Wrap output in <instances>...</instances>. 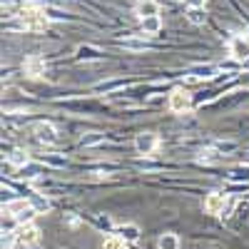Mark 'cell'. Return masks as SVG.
<instances>
[{
	"mask_svg": "<svg viewBox=\"0 0 249 249\" xmlns=\"http://www.w3.org/2000/svg\"><path fill=\"white\" fill-rule=\"evenodd\" d=\"M18 18H20V28L28 30V33H43V30H48V23H50L45 8L33 5V3H28L25 8H20Z\"/></svg>",
	"mask_w": 249,
	"mask_h": 249,
	"instance_id": "obj_1",
	"label": "cell"
},
{
	"mask_svg": "<svg viewBox=\"0 0 249 249\" xmlns=\"http://www.w3.org/2000/svg\"><path fill=\"white\" fill-rule=\"evenodd\" d=\"M170 110L177 112V115L190 112V110H192V97H190V92L182 90V88H175V90L170 92Z\"/></svg>",
	"mask_w": 249,
	"mask_h": 249,
	"instance_id": "obj_2",
	"label": "cell"
},
{
	"mask_svg": "<svg viewBox=\"0 0 249 249\" xmlns=\"http://www.w3.org/2000/svg\"><path fill=\"white\" fill-rule=\"evenodd\" d=\"M157 144H160V137L155 132H140L135 137V150L144 157H152L155 150H157Z\"/></svg>",
	"mask_w": 249,
	"mask_h": 249,
	"instance_id": "obj_3",
	"label": "cell"
},
{
	"mask_svg": "<svg viewBox=\"0 0 249 249\" xmlns=\"http://www.w3.org/2000/svg\"><path fill=\"white\" fill-rule=\"evenodd\" d=\"M230 55L239 62L249 60V35H234L230 40Z\"/></svg>",
	"mask_w": 249,
	"mask_h": 249,
	"instance_id": "obj_4",
	"label": "cell"
},
{
	"mask_svg": "<svg viewBox=\"0 0 249 249\" xmlns=\"http://www.w3.org/2000/svg\"><path fill=\"white\" fill-rule=\"evenodd\" d=\"M13 234H15L18 244H25V247H33V244L40 239V230H37L35 224H30V222H28V224H20Z\"/></svg>",
	"mask_w": 249,
	"mask_h": 249,
	"instance_id": "obj_5",
	"label": "cell"
},
{
	"mask_svg": "<svg viewBox=\"0 0 249 249\" xmlns=\"http://www.w3.org/2000/svg\"><path fill=\"white\" fill-rule=\"evenodd\" d=\"M33 132H35V137H37L40 142H48V144L57 142V130H55L53 122H35Z\"/></svg>",
	"mask_w": 249,
	"mask_h": 249,
	"instance_id": "obj_6",
	"label": "cell"
},
{
	"mask_svg": "<svg viewBox=\"0 0 249 249\" xmlns=\"http://www.w3.org/2000/svg\"><path fill=\"white\" fill-rule=\"evenodd\" d=\"M224 207H227V197L224 195H219V192L207 195V199H204V212L207 214H222Z\"/></svg>",
	"mask_w": 249,
	"mask_h": 249,
	"instance_id": "obj_7",
	"label": "cell"
},
{
	"mask_svg": "<svg viewBox=\"0 0 249 249\" xmlns=\"http://www.w3.org/2000/svg\"><path fill=\"white\" fill-rule=\"evenodd\" d=\"M23 70H25V75H30V77L43 75V72H45V60L37 57V55H30V57H25V62H23Z\"/></svg>",
	"mask_w": 249,
	"mask_h": 249,
	"instance_id": "obj_8",
	"label": "cell"
},
{
	"mask_svg": "<svg viewBox=\"0 0 249 249\" xmlns=\"http://www.w3.org/2000/svg\"><path fill=\"white\" fill-rule=\"evenodd\" d=\"M135 13L144 20V18H152L160 13V5H157V0H137V5H135Z\"/></svg>",
	"mask_w": 249,
	"mask_h": 249,
	"instance_id": "obj_9",
	"label": "cell"
},
{
	"mask_svg": "<svg viewBox=\"0 0 249 249\" xmlns=\"http://www.w3.org/2000/svg\"><path fill=\"white\" fill-rule=\"evenodd\" d=\"M217 70L219 68H214V65H195L192 70H190V80H210V77H214L217 75Z\"/></svg>",
	"mask_w": 249,
	"mask_h": 249,
	"instance_id": "obj_10",
	"label": "cell"
},
{
	"mask_svg": "<svg viewBox=\"0 0 249 249\" xmlns=\"http://www.w3.org/2000/svg\"><path fill=\"white\" fill-rule=\"evenodd\" d=\"M28 210H33V204H30L28 199H13V202L5 204V212L13 214V217H20V214L28 212Z\"/></svg>",
	"mask_w": 249,
	"mask_h": 249,
	"instance_id": "obj_11",
	"label": "cell"
},
{
	"mask_svg": "<svg viewBox=\"0 0 249 249\" xmlns=\"http://www.w3.org/2000/svg\"><path fill=\"white\" fill-rule=\"evenodd\" d=\"M160 30H162V18L160 15H152V18L142 20V33L144 35H157Z\"/></svg>",
	"mask_w": 249,
	"mask_h": 249,
	"instance_id": "obj_12",
	"label": "cell"
},
{
	"mask_svg": "<svg viewBox=\"0 0 249 249\" xmlns=\"http://www.w3.org/2000/svg\"><path fill=\"white\" fill-rule=\"evenodd\" d=\"M122 48L130 50V53H144L150 45H147V40H142V37H124L122 40Z\"/></svg>",
	"mask_w": 249,
	"mask_h": 249,
	"instance_id": "obj_13",
	"label": "cell"
},
{
	"mask_svg": "<svg viewBox=\"0 0 249 249\" xmlns=\"http://www.w3.org/2000/svg\"><path fill=\"white\" fill-rule=\"evenodd\" d=\"M117 237H122L124 242H135V239L140 237V227H135V224H122V227H117Z\"/></svg>",
	"mask_w": 249,
	"mask_h": 249,
	"instance_id": "obj_14",
	"label": "cell"
},
{
	"mask_svg": "<svg viewBox=\"0 0 249 249\" xmlns=\"http://www.w3.org/2000/svg\"><path fill=\"white\" fill-rule=\"evenodd\" d=\"M157 247H160V249H179V237H177L175 232H164V234L160 237Z\"/></svg>",
	"mask_w": 249,
	"mask_h": 249,
	"instance_id": "obj_15",
	"label": "cell"
},
{
	"mask_svg": "<svg viewBox=\"0 0 249 249\" xmlns=\"http://www.w3.org/2000/svg\"><path fill=\"white\" fill-rule=\"evenodd\" d=\"M219 160H222V155H219L214 147H212V150H202V152L197 155V162H199V164H217Z\"/></svg>",
	"mask_w": 249,
	"mask_h": 249,
	"instance_id": "obj_16",
	"label": "cell"
},
{
	"mask_svg": "<svg viewBox=\"0 0 249 249\" xmlns=\"http://www.w3.org/2000/svg\"><path fill=\"white\" fill-rule=\"evenodd\" d=\"M187 20H190L192 25H204V20H207L204 8H190L187 10Z\"/></svg>",
	"mask_w": 249,
	"mask_h": 249,
	"instance_id": "obj_17",
	"label": "cell"
},
{
	"mask_svg": "<svg viewBox=\"0 0 249 249\" xmlns=\"http://www.w3.org/2000/svg\"><path fill=\"white\" fill-rule=\"evenodd\" d=\"M8 160H10V164H15V167H20V170L30 164V157H28V152H23V150H15Z\"/></svg>",
	"mask_w": 249,
	"mask_h": 249,
	"instance_id": "obj_18",
	"label": "cell"
},
{
	"mask_svg": "<svg viewBox=\"0 0 249 249\" xmlns=\"http://www.w3.org/2000/svg\"><path fill=\"white\" fill-rule=\"evenodd\" d=\"M100 142H105V135L102 132H90V135H85L80 140L82 147H95V144H100Z\"/></svg>",
	"mask_w": 249,
	"mask_h": 249,
	"instance_id": "obj_19",
	"label": "cell"
},
{
	"mask_svg": "<svg viewBox=\"0 0 249 249\" xmlns=\"http://www.w3.org/2000/svg\"><path fill=\"white\" fill-rule=\"evenodd\" d=\"M102 249H124V239L117 234H110L105 242H102Z\"/></svg>",
	"mask_w": 249,
	"mask_h": 249,
	"instance_id": "obj_20",
	"label": "cell"
},
{
	"mask_svg": "<svg viewBox=\"0 0 249 249\" xmlns=\"http://www.w3.org/2000/svg\"><path fill=\"white\" fill-rule=\"evenodd\" d=\"M214 150H217L219 155H227V152H234V150H237V142H224V140H219V142L214 144Z\"/></svg>",
	"mask_w": 249,
	"mask_h": 249,
	"instance_id": "obj_21",
	"label": "cell"
},
{
	"mask_svg": "<svg viewBox=\"0 0 249 249\" xmlns=\"http://www.w3.org/2000/svg\"><path fill=\"white\" fill-rule=\"evenodd\" d=\"M33 210H35L37 214L48 212V210H50V199H45V197H37V199L33 202Z\"/></svg>",
	"mask_w": 249,
	"mask_h": 249,
	"instance_id": "obj_22",
	"label": "cell"
},
{
	"mask_svg": "<svg viewBox=\"0 0 249 249\" xmlns=\"http://www.w3.org/2000/svg\"><path fill=\"white\" fill-rule=\"evenodd\" d=\"M80 55H82V57H90V60H92V57H100V53L92 50V48H80Z\"/></svg>",
	"mask_w": 249,
	"mask_h": 249,
	"instance_id": "obj_23",
	"label": "cell"
},
{
	"mask_svg": "<svg viewBox=\"0 0 249 249\" xmlns=\"http://www.w3.org/2000/svg\"><path fill=\"white\" fill-rule=\"evenodd\" d=\"M18 239H15V234H8L5 239H3V249H13V244H15Z\"/></svg>",
	"mask_w": 249,
	"mask_h": 249,
	"instance_id": "obj_24",
	"label": "cell"
},
{
	"mask_svg": "<svg viewBox=\"0 0 249 249\" xmlns=\"http://www.w3.org/2000/svg\"><path fill=\"white\" fill-rule=\"evenodd\" d=\"M190 8H204V0H187Z\"/></svg>",
	"mask_w": 249,
	"mask_h": 249,
	"instance_id": "obj_25",
	"label": "cell"
},
{
	"mask_svg": "<svg viewBox=\"0 0 249 249\" xmlns=\"http://www.w3.org/2000/svg\"><path fill=\"white\" fill-rule=\"evenodd\" d=\"M247 162H249V157H247Z\"/></svg>",
	"mask_w": 249,
	"mask_h": 249,
	"instance_id": "obj_26",
	"label": "cell"
}]
</instances>
